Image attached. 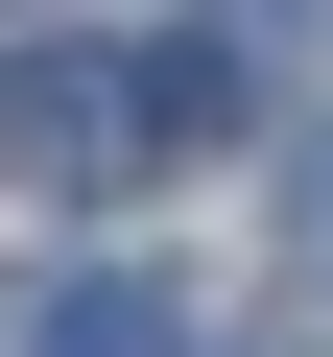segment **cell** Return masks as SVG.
<instances>
[{"mask_svg":"<svg viewBox=\"0 0 333 357\" xmlns=\"http://www.w3.org/2000/svg\"><path fill=\"white\" fill-rule=\"evenodd\" d=\"M238 119V48H24L0 72V167L24 191H119L143 143H215Z\"/></svg>","mask_w":333,"mask_h":357,"instance_id":"obj_1","label":"cell"},{"mask_svg":"<svg viewBox=\"0 0 333 357\" xmlns=\"http://www.w3.org/2000/svg\"><path fill=\"white\" fill-rule=\"evenodd\" d=\"M0 357H191V310L143 262H48V286H0Z\"/></svg>","mask_w":333,"mask_h":357,"instance_id":"obj_2","label":"cell"},{"mask_svg":"<svg viewBox=\"0 0 333 357\" xmlns=\"http://www.w3.org/2000/svg\"><path fill=\"white\" fill-rule=\"evenodd\" d=\"M262 24H286V48H309V72H333V0H262Z\"/></svg>","mask_w":333,"mask_h":357,"instance_id":"obj_3","label":"cell"},{"mask_svg":"<svg viewBox=\"0 0 333 357\" xmlns=\"http://www.w3.org/2000/svg\"><path fill=\"white\" fill-rule=\"evenodd\" d=\"M309 262H333V143H309Z\"/></svg>","mask_w":333,"mask_h":357,"instance_id":"obj_4","label":"cell"}]
</instances>
